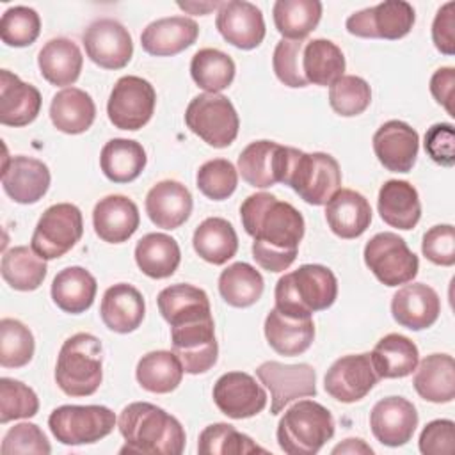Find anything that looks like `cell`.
<instances>
[{"instance_id": "cell-13", "label": "cell", "mask_w": 455, "mask_h": 455, "mask_svg": "<svg viewBox=\"0 0 455 455\" xmlns=\"http://www.w3.org/2000/svg\"><path fill=\"white\" fill-rule=\"evenodd\" d=\"M256 375L270 391V414H279L297 398L316 395V371L307 363L284 364L267 361L256 368Z\"/></svg>"}, {"instance_id": "cell-1", "label": "cell", "mask_w": 455, "mask_h": 455, "mask_svg": "<svg viewBox=\"0 0 455 455\" xmlns=\"http://www.w3.org/2000/svg\"><path fill=\"white\" fill-rule=\"evenodd\" d=\"M245 233L254 238L252 258L267 272H284L297 258L304 236V217L274 194H251L240 206Z\"/></svg>"}, {"instance_id": "cell-17", "label": "cell", "mask_w": 455, "mask_h": 455, "mask_svg": "<svg viewBox=\"0 0 455 455\" xmlns=\"http://www.w3.org/2000/svg\"><path fill=\"white\" fill-rule=\"evenodd\" d=\"M377 382L379 375L373 370L370 354L343 355L331 364L323 377L327 395L343 403L363 400Z\"/></svg>"}, {"instance_id": "cell-16", "label": "cell", "mask_w": 455, "mask_h": 455, "mask_svg": "<svg viewBox=\"0 0 455 455\" xmlns=\"http://www.w3.org/2000/svg\"><path fill=\"white\" fill-rule=\"evenodd\" d=\"M82 43L87 57L103 69H121L133 55V43L128 28L112 18H100L92 21Z\"/></svg>"}, {"instance_id": "cell-61", "label": "cell", "mask_w": 455, "mask_h": 455, "mask_svg": "<svg viewBox=\"0 0 455 455\" xmlns=\"http://www.w3.org/2000/svg\"><path fill=\"white\" fill-rule=\"evenodd\" d=\"M220 2H178V7L188 14H208L210 11L219 9Z\"/></svg>"}, {"instance_id": "cell-8", "label": "cell", "mask_w": 455, "mask_h": 455, "mask_svg": "<svg viewBox=\"0 0 455 455\" xmlns=\"http://www.w3.org/2000/svg\"><path fill=\"white\" fill-rule=\"evenodd\" d=\"M286 185L307 204L322 206L341 188V169L329 153L299 151Z\"/></svg>"}, {"instance_id": "cell-3", "label": "cell", "mask_w": 455, "mask_h": 455, "mask_svg": "<svg viewBox=\"0 0 455 455\" xmlns=\"http://www.w3.org/2000/svg\"><path fill=\"white\" fill-rule=\"evenodd\" d=\"M336 297V275L331 268L316 263L300 265L284 274L274 290L275 309L295 318H311L313 313L331 307Z\"/></svg>"}, {"instance_id": "cell-34", "label": "cell", "mask_w": 455, "mask_h": 455, "mask_svg": "<svg viewBox=\"0 0 455 455\" xmlns=\"http://www.w3.org/2000/svg\"><path fill=\"white\" fill-rule=\"evenodd\" d=\"M156 302L164 320L171 327L212 316L210 299L206 291L187 283H178L164 288L158 293Z\"/></svg>"}, {"instance_id": "cell-54", "label": "cell", "mask_w": 455, "mask_h": 455, "mask_svg": "<svg viewBox=\"0 0 455 455\" xmlns=\"http://www.w3.org/2000/svg\"><path fill=\"white\" fill-rule=\"evenodd\" d=\"M0 450L4 455H14V453L48 455L52 451V446L37 425L18 423L11 427L4 435Z\"/></svg>"}, {"instance_id": "cell-55", "label": "cell", "mask_w": 455, "mask_h": 455, "mask_svg": "<svg viewBox=\"0 0 455 455\" xmlns=\"http://www.w3.org/2000/svg\"><path fill=\"white\" fill-rule=\"evenodd\" d=\"M423 256L441 267H451L455 263V228L451 224L432 226L421 242Z\"/></svg>"}, {"instance_id": "cell-58", "label": "cell", "mask_w": 455, "mask_h": 455, "mask_svg": "<svg viewBox=\"0 0 455 455\" xmlns=\"http://www.w3.org/2000/svg\"><path fill=\"white\" fill-rule=\"evenodd\" d=\"M432 41L441 53H455V2L439 7L432 23Z\"/></svg>"}, {"instance_id": "cell-2", "label": "cell", "mask_w": 455, "mask_h": 455, "mask_svg": "<svg viewBox=\"0 0 455 455\" xmlns=\"http://www.w3.org/2000/svg\"><path fill=\"white\" fill-rule=\"evenodd\" d=\"M117 428L124 439L119 453L180 455L187 441L181 423L149 402L128 403L117 418Z\"/></svg>"}, {"instance_id": "cell-21", "label": "cell", "mask_w": 455, "mask_h": 455, "mask_svg": "<svg viewBox=\"0 0 455 455\" xmlns=\"http://www.w3.org/2000/svg\"><path fill=\"white\" fill-rule=\"evenodd\" d=\"M50 180V169L37 158L18 155L4 160L2 187L14 203H37L48 192Z\"/></svg>"}, {"instance_id": "cell-60", "label": "cell", "mask_w": 455, "mask_h": 455, "mask_svg": "<svg viewBox=\"0 0 455 455\" xmlns=\"http://www.w3.org/2000/svg\"><path fill=\"white\" fill-rule=\"evenodd\" d=\"M338 453H373V450L363 441V439H345L341 444L334 446L332 448V455H338Z\"/></svg>"}, {"instance_id": "cell-25", "label": "cell", "mask_w": 455, "mask_h": 455, "mask_svg": "<svg viewBox=\"0 0 455 455\" xmlns=\"http://www.w3.org/2000/svg\"><path fill=\"white\" fill-rule=\"evenodd\" d=\"M192 194L174 180L158 181L146 196V213L162 229H176L185 224L192 213Z\"/></svg>"}, {"instance_id": "cell-18", "label": "cell", "mask_w": 455, "mask_h": 455, "mask_svg": "<svg viewBox=\"0 0 455 455\" xmlns=\"http://www.w3.org/2000/svg\"><path fill=\"white\" fill-rule=\"evenodd\" d=\"M213 402L222 414L245 419L259 414L267 405V393L256 379L245 371H228L213 386Z\"/></svg>"}, {"instance_id": "cell-41", "label": "cell", "mask_w": 455, "mask_h": 455, "mask_svg": "<svg viewBox=\"0 0 455 455\" xmlns=\"http://www.w3.org/2000/svg\"><path fill=\"white\" fill-rule=\"evenodd\" d=\"M345 71V55L329 39H309L302 50V73L307 84L332 85Z\"/></svg>"}, {"instance_id": "cell-56", "label": "cell", "mask_w": 455, "mask_h": 455, "mask_svg": "<svg viewBox=\"0 0 455 455\" xmlns=\"http://www.w3.org/2000/svg\"><path fill=\"white\" fill-rule=\"evenodd\" d=\"M427 155L443 167L455 165V130L450 123L432 124L425 133Z\"/></svg>"}, {"instance_id": "cell-39", "label": "cell", "mask_w": 455, "mask_h": 455, "mask_svg": "<svg viewBox=\"0 0 455 455\" xmlns=\"http://www.w3.org/2000/svg\"><path fill=\"white\" fill-rule=\"evenodd\" d=\"M194 251L212 265H224L238 251V236L231 222L222 217L204 219L194 231Z\"/></svg>"}, {"instance_id": "cell-57", "label": "cell", "mask_w": 455, "mask_h": 455, "mask_svg": "<svg viewBox=\"0 0 455 455\" xmlns=\"http://www.w3.org/2000/svg\"><path fill=\"white\" fill-rule=\"evenodd\" d=\"M455 450V423L434 419L419 434V451L425 455H451Z\"/></svg>"}, {"instance_id": "cell-7", "label": "cell", "mask_w": 455, "mask_h": 455, "mask_svg": "<svg viewBox=\"0 0 455 455\" xmlns=\"http://www.w3.org/2000/svg\"><path fill=\"white\" fill-rule=\"evenodd\" d=\"M116 423V414L105 405H60L48 418L53 437L68 446L98 443L114 430Z\"/></svg>"}, {"instance_id": "cell-33", "label": "cell", "mask_w": 455, "mask_h": 455, "mask_svg": "<svg viewBox=\"0 0 455 455\" xmlns=\"http://www.w3.org/2000/svg\"><path fill=\"white\" fill-rule=\"evenodd\" d=\"M84 57L78 44L68 37L50 39L37 55L41 75L52 85H73L82 71Z\"/></svg>"}, {"instance_id": "cell-5", "label": "cell", "mask_w": 455, "mask_h": 455, "mask_svg": "<svg viewBox=\"0 0 455 455\" xmlns=\"http://www.w3.org/2000/svg\"><path fill=\"white\" fill-rule=\"evenodd\" d=\"M279 448L288 455H315L334 435V418L315 400L290 405L277 423Z\"/></svg>"}, {"instance_id": "cell-32", "label": "cell", "mask_w": 455, "mask_h": 455, "mask_svg": "<svg viewBox=\"0 0 455 455\" xmlns=\"http://www.w3.org/2000/svg\"><path fill=\"white\" fill-rule=\"evenodd\" d=\"M416 393L432 403L455 398V361L450 354H430L416 366L412 379Z\"/></svg>"}, {"instance_id": "cell-49", "label": "cell", "mask_w": 455, "mask_h": 455, "mask_svg": "<svg viewBox=\"0 0 455 455\" xmlns=\"http://www.w3.org/2000/svg\"><path fill=\"white\" fill-rule=\"evenodd\" d=\"M370 101L371 89L361 76L343 75L332 85H329V105L343 117L363 114L370 107Z\"/></svg>"}, {"instance_id": "cell-6", "label": "cell", "mask_w": 455, "mask_h": 455, "mask_svg": "<svg viewBox=\"0 0 455 455\" xmlns=\"http://www.w3.org/2000/svg\"><path fill=\"white\" fill-rule=\"evenodd\" d=\"M185 123L192 133L219 149L233 144L240 128L233 103L226 96L213 92H203L188 103Z\"/></svg>"}, {"instance_id": "cell-51", "label": "cell", "mask_w": 455, "mask_h": 455, "mask_svg": "<svg viewBox=\"0 0 455 455\" xmlns=\"http://www.w3.org/2000/svg\"><path fill=\"white\" fill-rule=\"evenodd\" d=\"M196 183L201 194L208 199L224 201L236 190L238 171L229 160L213 158L199 167Z\"/></svg>"}, {"instance_id": "cell-15", "label": "cell", "mask_w": 455, "mask_h": 455, "mask_svg": "<svg viewBox=\"0 0 455 455\" xmlns=\"http://www.w3.org/2000/svg\"><path fill=\"white\" fill-rule=\"evenodd\" d=\"M171 341L172 352L178 355L185 373H206L217 363L219 345L215 339L213 316L172 325Z\"/></svg>"}, {"instance_id": "cell-36", "label": "cell", "mask_w": 455, "mask_h": 455, "mask_svg": "<svg viewBox=\"0 0 455 455\" xmlns=\"http://www.w3.org/2000/svg\"><path fill=\"white\" fill-rule=\"evenodd\" d=\"M370 359L379 379H402L416 370L419 352L412 339L403 334L391 332L379 339Z\"/></svg>"}, {"instance_id": "cell-10", "label": "cell", "mask_w": 455, "mask_h": 455, "mask_svg": "<svg viewBox=\"0 0 455 455\" xmlns=\"http://www.w3.org/2000/svg\"><path fill=\"white\" fill-rule=\"evenodd\" d=\"M84 235V219L78 206L57 203L44 210L32 233L30 247L43 259H57L71 251Z\"/></svg>"}, {"instance_id": "cell-47", "label": "cell", "mask_w": 455, "mask_h": 455, "mask_svg": "<svg viewBox=\"0 0 455 455\" xmlns=\"http://www.w3.org/2000/svg\"><path fill=\"white\" fill-rule=\"evenodd\" d=\"M197 451L201 455H247V453H267L249 435L238 432L229 423L208 425L199 434Z\"/></svg>"}, {"instance_id": "cell-43", "label": "cell", "mask_w": 455, "mask_h": 455, "mask_svg": "<svg viewBox=\"0 0 455 455\" xmlns=\"http://www.w3.org/2000/svg\"><path fill=\"white\" fill-rule=\"evenodd\" d=\"M2 277L18 291L37 290L46 277V259H43L32 247L18 245L2 256Z\"/></svg>"}, {"instance_id": "cell-59", "label": "cell", "mask_w": 455, "mask_h": 455, "mask_svg": "<svg viewBox=\"0 0 455 455\" xmlns=\"http://www.w3.org/2000/svg\"><path fill=\"white\" fill-rule=\"evenodd\" d=\"M430 92L439 105L446 108L450 116H455L453 110V94H455V69L446 66L439 68L430 78Z\"/></svg>"}, {"instance_id": "cell-22", "label": "cell", "mask_w": 455, "mask_h": 455, "mask_svg": "<svg viewBox=\"0 0 455 455\" xmlns=\"http://www.w3.org/2000/svg\"><path fill=\"white\" fill-rule=\"evenodd\" d=\"M373 151L387 171L409 172L418 158L419 135L403 121H386L373 133Z\"/></svg>"}, {"instance_id": "cell-23", "label": "cell", "mask_w": 455, "mask_h": 455, "mask_svg": "<svg viewBox=\"0 0 455 455\" xmlns=\"http://www.w3.org/2000/svg\"><path fill=\"white\" fill-rule=\"evenodd\" d=\"M391 313L398 325L421 331L435 323L441 313V299L437 291L425 283L402 286L391 300Z\"/></svg>"}, {"instance_id": "cell-11", "label": "cell", "mask_w": 455, "mask_h": 455, "mask_svg": "<svg viewBox=\"0 0 455 455\" xmlns=\"http://www.w3.org/2000/svg\"><path fill=\"white\" fill-rule=\"evenodd\" d=\"M300 149L274 140H254L238 156V172L254 188L284 183Z\"/></svg>"}, {"instance_id": "cell-9", "label": "cell", "mask_w": 455, "mask_h": 455, "mask_svg": "<svg viewBox=\"0 0 455 455\" xmlns=\"http://www.w3.org/2000/svg\"><path fill=\"white\" fill-rule=\"evenodd\" d=\"M364 263L386 286L411 283L419 268L418 256L396 233L384 231L371 236L364 245Z\"/></svg>"}, {"instance_id": "cell-35", "label": "cell", "mask_w": 455, "mask_h": 455, "mask_svg": "<svg viewBox=\"0 0 455 455\" xmlns=\"http://www.w3.org/2000/svg\"><path fill=\"white\" fill-rule=\"evenodd\" d=\"M96 117V105L85 91L66 87L59 91L50 103V119L53 126L68 135L87 132Z\"/></svg>"}, {"instance_id": "cell-28", "label": "cell", "mask_w": 455, "mask_h": 455, "mask_svg": "<svg viewBox=\"0 0 455 455\" xmlns=\"http://www.w3.org/2000/svg\"><path fill=\"white\" fill-rule=\"evenodd\" d=\"M41 92L9 69L0 71V123L5 126H27L41 110Z\"/></svg>"}, {"instance_id": "cell-50", "label": "cell", "mask_w": 455, "mask_h": 455, "mask_svg": "<svg viewBox=\"0 0 455 455\" xmlns=\"http://www.w3.org/2000/svg\"><path fill=\"white\" fill-rule=\"evenodd\" d=\"M41 32L39 14L27 5L9 7L0 20V37L7 46L23 48L32 44Z\"/></svg>"}, {"instance_id": "cell-42", "label": "cell", "mask_w": 455, "mask_h": 455, "mask_svg": "<svg viewBox=\"0 0 455 455\" xmlns=\"http://www.w3.org/2000/svg\"><path fill=\"white\" fill-rule=\"evenodd\" d=\"M183 366L178 355L171 350H153L142 355L137 363L135 377L142 389L165 395L174 391L183 379Z\"/></svg>"}, {"instance_id": "cell-27", "label": "cell", "mask_w": 455, "mask_h": 455, "mask_svg": "<svg viewBox=\"0 0 455 455\" xmlns=\"http://www.w3.org/2000/svg\"><path fill=\"white\" fill-rule=\"evenodd\" d=\"M325 220L336 236L357 238L370 228L371 206L363 194L339 188L325 204Z\"/></svg>"}, {"instance_id": "cell-40", "label": "cell", "mask_w": 455, "mask_h": 455, "mask_svg": "<svg viewBox=\"0 0 455 455\" xmlns=\"http://www.w3.org/2000/svg\"><path fill=\"white\" fill-rule=\"evenodd\" d=\"M148 162L140 142L132 139L108 140L100 155L103 174L114 183H130L140 176Z\"/></svg>"}, {"instance_id": "cell-26", "label": "cell", "mask_w": 455, "mask_h": 455, "mask_svg": "<svg viewBox=\"0 0 455 455\" xmlns=\"http://www.w3.org/2000/svg\"><path fill=\"white\" fill-rule=\"evenodd\" d=\"M197 36L199 27L192 18L169 16L151 21L140 34V44L149 55L171 57L192 46Z\"/></svg>"}, {"instance_id": "cell-38", "label": "cell", "mask_w": 455, "mask_h": 455, "mask_svg": "<svg viewBox=\"0 0 455 455\" xmlns=\"http://www.w3.org/2000/svg\"><path fill=\"white\" fill-rule=\"evenodd\" d=\"M180 261V245L165 233H148L135 245V263L148 277H171L178 270Z\"/></svg>"}, {"instance_id": "cell-52", "label": "cell", "mask_w": 455, "mask_h": 455, "mask_svg": "<svg viewBox=\"0 0 455 455\" xmlns=\"http://www.w3.org/2000/svg\"><path fill=\"white\" fill-rule=\"evenodd\" d=\"M39 411V398L27 384L2 377L0 379V423L32 418Z\"/></svg>"}, {"instance_id": "cell-24", "label": "cell", "mask_w": 455, "mask_h": 455, "mask_svg": "<svg viewBox=\"0 0 455 455\" xmlns=\"http://www.w3.org/2000/svg\"><path fill=\"white\" fill-rule=\"evenodd\" d=\"M140 215L137 204L121 194L100 199L92 210V226L96 235L108 243L126 242L139 228Z\"/></svg>"}, {"instance_id": "cell-31", "label": "cell", "mask_w": 455, "mask_h": 455, "mask_svg": "<svg viewBox=\"0 0 455 455\" xmlns=\"http://www.w3.org/2000/svg\"><path fill=\"white\" fill-rule=\"evenodd\" d=\"M265 338L268 345L281 355H300L315 339L313 318H295L283 315L275 307L265 318Z\"/></svg>"}, {"instance_id": "cell-19", "label": "cell", "mask_w": 455, "mask_h": 455, "mask_svg": "<svg viewBox=\"0 0 455 455\" xmlns=\"http://www.w3.org/2000/svg\"><path fill=\"white\" fill-rule=\"evenodd\" d=\"M215 27L229 44L240 50H252L265 39L263 12L245 0L220 2Z\"/></svg>"}, {"instance_id": "cell-30", "label": "cell", "mask_w": 455, "mask_h": 455, "mask_svg": "<svg viewBox=\"0 0 455 455\" xmlns=\"http://www.w3.org/2000/svg\"><path fill=\"white\" fill-rule=\"evenodd\" d=\"M380 219L398 229H412L421 217V203L418 190L405 180H387L377 199Z\"/></svg>"}, {"instance_id": "cell-14", "label": "cell", "mask_w": 455, "mask_h": 455, "mask_svg": "<svg viewBox=\"0 0 455 455\" xmlns=\"http://www.w3.org/2000/svg\"><path fill=\"white\" fill-rule=\"evenodd\" d=\"M416 14L409 2L387 0L373 7L357 11L347 18V30L368 39H402L414 25Z\"/></svg>"}, {"instance_id": "cell-20", "label": "cell", "mask_w": 455, "mask_h": 455, "mask_svg": "<svg viewBox=\"0 0 455 455\" xmlns=\"http://www.w3.org/2000/svg\"><path fill=\"white\" fill-rule=\"evenodd\" d=\"M370 427L375 439L384 446H403L412 439L418 427L416 407L402 396L382 398L370 412Z\"/></svg>"}, {"instance_id": "cell-12", "label": "cell", "mask_w": 455, "mask_h": 455, "mask_svg": "<svg viewBox=\"0 0 455 455\" xmlns=\"http://www.w3.org/2000/svg\"><path fill=\"white\" fill-rule=\"evenodd\" d=\"M156 105L155 87L135 75L121 76L110 91L107 114L119 130L135 132L149 123Z\"/></svg>"}, {"instance_id": "cell-37", "label": "cell", "mask_w": 455, "mask_h": 455, "mask_svg": "<svg viewBox=\"0 0 455 455\" xmlns=\"http://www.w3.org/2000/svg\"><path fill=\"white\" fill-rule=\"evenodd\" d=\"M96 279L84 267L62 268L52 281V299L66 313L80 315L87 311L96 297Z\"/></svg>"}, {"instance_id": "cell-45", "label": "cell", "mask_w": 455, "mask_h": 455, "mask_svg": "<svg viewBox=\"0 0 455 455\" xmlns=\"http://www.w3.org/2000/svg\"><path fill=\"white\" fill-rule=\"evenodd\" d=\"M263 277L249 263L238 261L229 265L219 275V291L233 307H249L263 295Z\"/></svg>"}, {"instance_id": "cell-53", "label": "cell", "mask_w": 455, "mask_h": 455, "mask_svg": "<svg viewBox=\"0 0 455 455\" xmlns=\"http://www.w3.org/2000/svg\"><path fill=\"white\" fill-rule=\"evenodd\" d=\"M306 41L281 39L272 55V68L279 82L288 87H306L307 80L302 73V50Z\"/></svg>"}, {"instance_id": "cell-48", "label": "cell", "mask_w": 455, "mask_h": 455, "mask_svg": "<svg viewBox=\"0 0 455 455\" xmlns=\"http://www.w3.org/2000/svg\"><path fill=\"white\" fill-rule=\"evenodd\" d=\"M34 336L30 329L14 318L0 320V364L4 368H21L32 361Z\"/></svg>"}, {"instance_id": "cell-46", "label": "cell", "mask_w": 455, "mask_h": 455, "mask_svg": "<svg viewBox=\"0 0 455 455\" xmlns=\"http://www.w3.org/2000/svg\"><path fill=\"white\" fill-rule=\"evenodd\" d=\"M235 71L233 59L217 48H203L196 52L190 60L192 80L201 89L213 94H219L231 85Z\"/></svg>"}, {"instance_id": "cell-29", "label": "cell", "mask_w": 455, "mask_h": 455, "mask_svg": "<svg viewBox=\"0 0 455 455\" xmlns=\"http://www.w3.org/2000/svg\"><path fill=\"white\" fill-rule=\"evenodd\" d=\"M100 315L103 323L119 334H128L139 329L146 315V302L142 293L128 284L117 283L103 293Z\"/></svg>"}, {"instance_id": "cell-44", "label": "cell", "mask_w": 455, "mask_h": 455, "mask_svg": "<svg viewBox=\"0 0 455 455\" xmlns=\"http://www.w3.org/2000/svg\"><path fill=\"white\" fill-rule=\"evenodd\" d=\"M272 14L283 39L304 41L320 23L322 4L318 0H277Z\"/></svg>"}, {"instance_id": "cell-4", "label": "cell", "mask_w": 455, "mask_h": 455, "mask_svg": "<svg viewBox=\"0 0 455 455\" xmlns=\"http://www.w3.org/2000/svg\"><path fill=\"white\" fill-rule=\"evenodd\" d=\"M101 341L89 332L68 338L55 364V382L68 396H91L103 380Z\"/></svg>"}]
</instances>
